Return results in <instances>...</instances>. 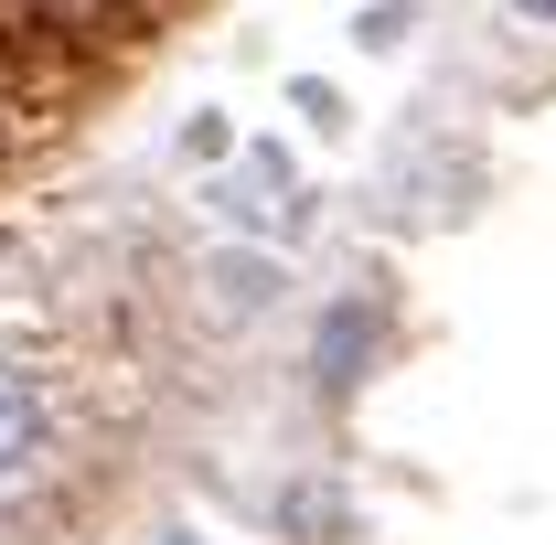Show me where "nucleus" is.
<instances>
[{"instance_id":"nucleus-1","label":"nucleus","mask_w":556,"mask_h":545,"mask_svg":"<svg viewBox=\"0 0 556 545\" xmlns=\"http://www.w3.org/2000/svg\"><path fill=\"white\" fill-rule=\"evenodd\" d=\"M33 439H43V396H33V375H11V364H0V471H22V460H33Z\"/></svg>"},{"instance_id":"nucleus-2","label":"nucleus","mask_w":556,"mask_h":545,"mask_svg":"<svg viewBox=\"0 0 556 545\" xmlns=\"http://www.w3.org/2000/svg\"><path fill=\"white\" fill-rule=\"evenodd\" d=\"M514 22H535V33H556V0H503Z\"/></svg>"}]
</instances>
